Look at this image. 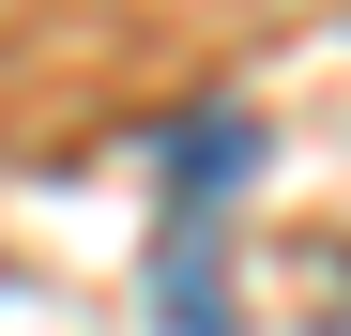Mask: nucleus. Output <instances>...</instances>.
I'll return each mask as SVG.
<instances>
[{
    "label": "nucleus",
    "instance_id": "obj_1",
    "mask_svg": "<svg viewBox=\"0 0 351 336\" xmlns=\"http://www.w3.org/2000/svg\"><path fill=\"white\" fill-rule=\"evenodd\" d=\"M245 168H260V123H245V107H199V123L168 138V214H214Z\"/></svg>",
    "mask_w": 351,
    "mask_h": 336
},
{
    "label": "nucleus",
    "instance_id": "obj_2",
    "mask_svg": "<svg viewBox=\"0 0 351 336\" xmlns=\"http://www.w3.org/2000/svg\"><path fill=\"white\" fill-rule=\"evenodd\" d=\"M153 291H168V336H229V306H214V214H168Z\"/></svg>",
    "mask_w": 351,
    "mask_h": 336
}]
</instances>
